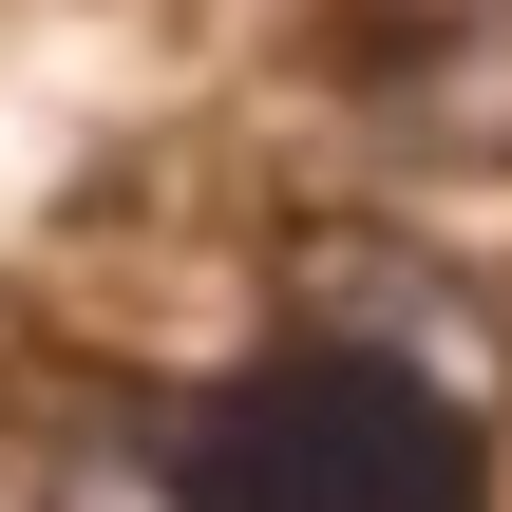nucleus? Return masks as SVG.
Here are the masks:
<instances>
[{"label":"nucleus","mask_w":512,"mask_h":512,"mask_svg":"<svg viewBox=\"0 0 512 512\" xmlns=\"http://www.w3.org/2000/svg\"><path fill=\"white\" fill-rule=\"evenodd\" d=\"M361 418H380V380H285V399H247L209 512H456V418H418L380 475H342Z\"/></svg>","instance_id":"nucleus-1"}]
</instances>
